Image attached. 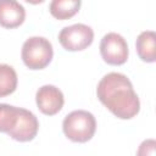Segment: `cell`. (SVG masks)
Returning <instances> with one entry per match:
<instances>
[{"label": "cell", "mask_w": 156, "mask_h": 156, "mask_svg": "<svg viewBox=\"0 0 156 156\" xmlns=\"http://www.w3.org/2000/svg\"><path fill=\"white\" fill-rule=\"evenodd\" d=\"M96 95L101 104L121 119H130L140 110V101L132 82L123 73L105 74L98 84Z\"/></svg>", "instance_id": "6da1fadb"}, {"label": "cell", "mask_w": 156, "mask_h": 156, "mask_svg": "<svg viewBox=\"0 0 156 156\" xmlns=\"http://www.w3.org/2000/svg\"><path fill=\"white\" fill-rule=\"evenodd\" d=\"M62 129L69 140L76 143H85L94 136L96 121L93 113L85 110H76L65 117Z\"/></svg>", "instance_id": "7a4b0ae2"}, {"label": "cell", "mask_w": 156, "mask_h": 156, "mask_svg": "<svg viewBox=\"0 0 156 156\" xmlns=\"http://www.w3.org/2000/svg\"><path fill=\"white\" fill-rule=\"evenodd\" d=\"M51 43L44 37H30L23 43L22 60L29 69H43L52 60Z\"/></svg>", "instance_id": "3957f363"}, {"label": "cell", "mask_w": 156, "mask_h": 156, "mask_svg": "<svg viewBox=\"0 0 156 156\" xmlns=\"http://www.w3.org/2000/svg\"><path fill=\"white\" fill-rule=\"evenodd\" d=\"M94 39V30L91 27L76 23L61 29L58 34V41L63 49L68 51H80L87 49Z\"/></svg>", "instance_id": "277c9868"}, {"label": "cell", "mask_w": 156, "mask_h": 156, "mask_svg": "<svg viewBox=\"0 0 156 156\" xmlns=\"http://www.w3.org/2000/svg\"><path fill=\"white\" fill-rule=\"evenodd\" d=\"M100 54L104 61L108 65H123L129 54L128 44L121 34L110 32L105 34L100 41Z\"/></svg>", "instance_id": "5b68a950"}, {"label": "cell", "mask_w": 156, "mask_h": 156, "mask_svg": "<svg viewBox=\"0 0 156 156\" xmlns=\"http://www.w3.org/2000/svg\"><path fill=\"white\" fill-rule=\"evenodd\" d=\"M35 101L38 108L48 116H54L61 111L65 98L62 91L55 85L46 84L38 89L35 94Z\"/></svg>", "instance_id": "8992f818"}, {"label": "cell", "mask_w": 156, "mask_h": 156, "mask_svg": "<svg viewBox=\"0 0 156 156\" xmlns=\"http://www.w3.org/2000/svg\"><path fill=\"white\" fill-rule=\"evenodd\" d=\"M39 129V122L33 112L29 110L20 107L18 119L13 129H11L7 134L13 140L17 141H30L35 138Z\"/></svg>", "instance_id": "52a82bcc"}, {"label": "cell", "mask_w": 156, "mask_h": 156, "mask_svg": "<svg viewBox=\"0 0 156 156\" xmlns=\"http://www.w3.org/2000/svg\"><path fill=\"white\" fill-rule=\"evenodd\" d=\"M26 18L24 7L15 0H0V26L5 28H16Z\"/></svg>", "instance_id": "ba28073f"}, {"label": "cell", "mask_w": 156, "mask_h": 156, "mask_svg": "<svg viewBox=\"0 0 156 156\" xmlns=\"http://www.w3.org/2000/svg\"><path fill=\"white\" fill-rule=\"evenodd\" d=\"M138 56L145 62L156 60V34L152 30H145L139 34L135 41Z\"/></svg>", "instance_id": "9c48e42d"}, {"label": "cell", "mask_w": 156, "mask_h": 156, "mask_svg": "<svg viewBox=\"0 0 156 156\" xmlns=\"http://www.w3.org/2000/svg\"><path fill=\"white\" fill-rule=\"evenodd\" d=\"M80 5V0H52L49 5V10L55 18L67 20L79 11Z\"/></svg>", "instance_id": "30bf717a"}, {"label": "cell", "mask_w": 156, "mask_h": 156, "mask_svg": "<svg viewBox=\"0 0 156 156\" xmlns=\"http://www.w3.org/2000/svg\"><path fill=\"white\" fill-rule=\"evenodd\" d=\"M17 88V73L6 63H0V98L12 94Z\"/></svg>", "instance_id": "8fae6325"}, {"label": "cell", "mask_w": 156, "mask_h": 156, "mask_svg": "<svg viewBox=\"0 0 156 156\" xmlns=\"http://www.w3.org/2000/svg\"><path fill=\"white\" fill-rule=\"evenodd\" d=\"M20 113V107L9 105V104H0V132L9 133L17 123Z\"/></svg>", "instance_id": "7c38bea8"}, {"label": "cell", "mask_w": 156, "mask_h": 156, "mask_svg": "<svg viewBox=\"0 0 156 156\" xmlns=\"http://www.w3.org/2000/svg\"><path fill=\"white\" fill-rule=\"evenodd\" d=\"M156 141L154 139H145L138 147L136 156H155Z\"/></svg>", "instance_id": "4fadbf2b"}]
</instances>
